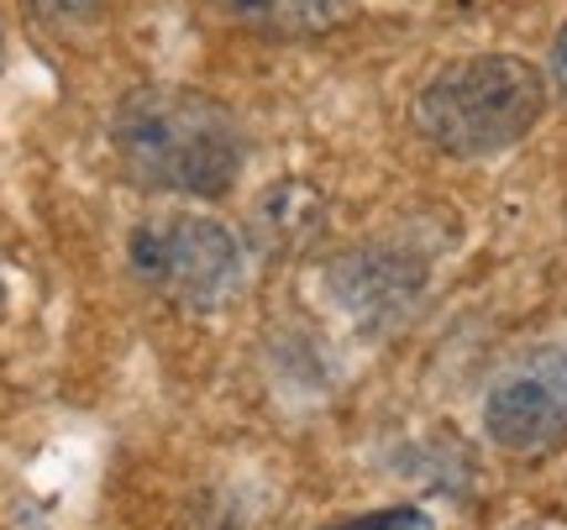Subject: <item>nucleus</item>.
Instances as JSON below:
<instances>
[{"label": "nucleus", "instance_id": "7", "mask_svg": "<svg viewBox=\"0 0 567 530\" xmlns=\"http://www.w3.org/2000/svg\"><path fill=\"white\" fill-rule=\"evenodd\" d=\"M95 6H101V0H32V11H38L42 21H53V27H63V21H84Z\"/></svg>", "mask_w": 567, "mask_h": 530}, {"label": "nucleus", "instance_id": "8", "mask_svg": "<svg viewBox=\"0 0 567 530\" xmlns=\"http://www.w3.org/2000/svg\"><path fill=\"white\" fill-rule=\"evenodd\" d=\"M551 69H557V84L567 90V27L557 32V48H551Z\"/></svg>", "mask_w": 567, "mask_h": 530}, {"label": "nucleus", "instance_id": "9", "mask_svg": "<svg viewBox=\"0 0 567 530\" xmlns=\"http://www.w3.org/2000/svg\"><path fill=\"white\" fill-rule=\"evenodd\" d=\"M0 305H6V289H0Z\"/></svg>", "mask_w": 567, "mask_h": 530}, {"label": "nucleus", "instance_id": "1", "mask_svg": "<svg viewBox=\"0 0 567 530\" xmlns=\"http://www.w3.org/2000/svg\"><path fill=\"white\" fill-rule=\"evenodd\" d=\"M111 147L126 179L168 195H226L243 168V132L231 111L179 84L132 90L111 116Z\"/></svg>", "mask_w": 567, "mask_h": 530}, {"label": "nucleus", "instance_id": "4", "mask_svg": "<svg viewBox=\"0 0 567 530\" xmlns=\"http://www.w3.org/2000/svg\"><path fill=\"white\" fill-rule=\"evenodd\" d=\"M484 426L505 451H536L567 436V352H536L505 367L484 399Z\"/></svg>", "mask_w": 567, "mask_h": 530}, {"label": "nucleus", "instance_id": "2", "mask_svg": "<svg viewBox=\"0 0 567 530\" xmlns=\"http://www.w3.org/2000/svg\"><path fill=\"white\" fill-rule=\"evenodd\" d=\"M547 101V84L526 59L509 53H484L442 69L421 90L415 122L431 143L452 158H488L520 143Z\"/></svg>", "mask_w": 567, "mask_h": 530}, {"label": "nucleus", "instance_id": "5", "mask_svg": "<svg viewBox=\"0 0 567 530\" xmlns=\"http://www.w3.org/2000/svg\"><path fill=\"white\" fill-rule=\"evenodd\" d=\"M226 21L264 38H316L347 17V0H216Z\"/></svg>", "mask_w": 567, "mask_h": 530}, {"label": "nucleus", "instance_id": "6", "mask_svg": "<svg viewBox=\"0 0 567 530\" xmlns=\"http://www.w3.org/2000/svg\"><path fill=\"white\" fill-rule=\"evenodd\" d=\"M321 530H431V515L425 510H373V515H352V520H337V526Z\"/></svg>", "mask_w": 567, "mask_h": 530}, {"label": "nucleus", "instance_id": "3", "mask_svg": "<svg viewBox=\"0 0 567 530\" xmlns=\"http://www.w3.org/2000/svg\"><path fill=\"white\" fill-rule=\"evenodd\" d=\"M132 268L163 300L184 310H210L237 289L243 252L221 221L195 216V210H168L132 231Z\"/></svg>", "mask_w": 567, "mask_h": 530}]
</instances>
